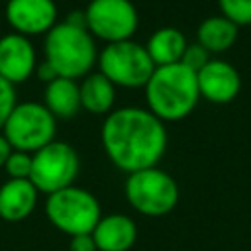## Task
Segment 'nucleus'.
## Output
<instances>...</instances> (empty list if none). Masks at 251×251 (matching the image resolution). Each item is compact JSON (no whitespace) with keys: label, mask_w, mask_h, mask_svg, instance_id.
<instances>
[{"label":"nucleus","mask_w":251,"mask_h":251,"mask_svg":"<svg viewBox=\"0 0 251 251\" xmlns=\"http://www.w3.org/2000/svg\"><path fill=\"white\" fill-rule=\"evenodd\" d=\"M108 159L126 173L157 167L167 149V129L149 110L127 106L112 110L100 131Z\"/></svg>","instance_id":"f257e3e1"},{"label":"nucleus","mask_w":251,"mask_h":251,"mask_svg":"<svg viewBox=\"0 0 251 251\" xmlns=\"http://www.w3.org/2000/svg\"><path fill=\"white\" fill-rule=\"evenodd\" d=\"M145 98L149 112L161 122L182 120L194 110L200 98L196 73L186 69L182 63L155 67L145 84Z\"/></svg>","instance_id":"f03ea898"},{"label":"nucleus","mask_w":251,"mask_h":251,"mask_svg":"<svg viewBox=\"0 0 251 251\" xmlns=\"http://www.w3.org/2000/svg\"><path fill=\"white\" fill-rule=\"evenodd\" d=\"M45 61L63 78L86 76L98 59L94 37L88 29L71 25L67 22L55 24L45 33Z\"/></svg>","instance_id":"7ed1b4c3"},{"label":"nucleus","mask_w":251,"mask_h":251,"mask_svg":"<svg viewBox=\"0 0 251 251\" xmlns=\"http://www.w3.org/2000/svg\"><path fill=\"white\" fill-rule=\"evenodd\" d=\"M45 214L59 231L71 237L90 235L102 218L96 196L75 184L49 194L45 202Z\"/></svg>","instance_id":"20e7f679"},{"label":"nucleus","mask_w":251,"mask_h":251,"mask_svg":"<svg viewBox=\"0 0 251 251\" xmlns=\"http://www.w3.org/2000/svg\"><path fill=\"white\" fill-rule=\"evenodd\" d=\"M126 198L143 216H167L178 204V184L159 167L135 171L127 175Z\"/></svg>","instance_id":"39448f33"},{"label":"nucleus","mask_w":251,"mask_h":251,"mask_svg":"<svg viewBox=\"0 0 251 251\" xmlns=\"http://www.w3.org/2000/svg\"><path fill=\"white\" fill-rule=\"evenodd\" d=\"M55 116L41 102L16 104L2 126V133L16 151L35 153L55 141Z\"/></svg>","instance_id":"423d86ee"},{"label":"nucleus","mask_w":251,"mask_h":251,"mask_svg":"<svg viewBox=\"0 0 251 251\" xmlns=\"http://www.w3.org/2000/svg\"><path fill=\"white\" fill-rule=\"evenodd\" d=\"M100 73L116 86L139 88L145 86L155 71V63L151 61L145 45L126 39L118 43H108L98 55Z\"/></svg>","instance_id":"0eeeda50"},{"label":"nucleus","mask_w":251,"mask_h":251,"mask_svg":"<svg viewBox=\"0 0 251 251\" xmlns=\"http://www.w3.org/2000/svg\"><path fill=\"white\" fill-rule=\"evenodd\" d=\"M78 155L69 143L51 141L33 153L29 180L37 192H45L49 196L67 186H73L78 175Z\"/></svg>","instance_id":"6e6552de"},{"label":"nucleus","mask_w":251,"mask_h":251,"mask_svg":"<svg viewBox=\"0 0 251 251\" xmlns=\"http://www.w3.org/2000/svg\"><path fill=\"white\" fill-rule=\"evenodd\" d=\"M84 14L88 31L108 43L131 39L139 24L131 0H90Z\"/></svg>","instance_id":"1a4fd4ad"},{"label":"nucleus","mask_w":251,"mask_h":251,"mask_svg":"<svg viewBox=\"0 0 251 251\" xmlns=\"http://www.w3.org/2000/svg\"><path fill=\"white\" fill-rule=\"evenodd\" d=\"M6 20L20 35L47 33L57 20V6L53 0H8Z\"/></svg>","instance_id":"9d476101"},{"label":"nucleus","mask_w":251,"mask_h":251,"mask_svg":"<svg viewBox=\"0 0 251 251\" xmlns=\"http://www.w3.org/2000/svg\"><path fill=\"white\" fill-rule=\"evenodd\" d=\"M35 49L25 35L8 33L0 37V76L10 84L25 82L35 73Z\"/></svg>","instance_id":"9b49d317"},{"label":"nucleus","mask_w":251,"mask_h":251,"mask_svg":"<svg viewBox=\"0 0 251 251\" xmlns=\"http://www.w3.org/2000/svg\"><path fill=\"white\" fill-rule=\"evenodd\" d=\"M196 78L200 96L216 104L231 102L241 88V76L237 69L222 59H210L196 73Z\"/></svg>","instance_id":"f8f14e48"},{"label":"nucleus","mask_w":251,"mask_h":251,"mask_svg":"<svg viewBox=\"0 0 251 251\" xmlns=\"http://www.w3.org/2000/svg\"><path fill=\"white\" fill-rule=\"evenodd\" d=\"M98 251H129L137 239V226L126 214L102 216L92 231Z\"/></svg>","instance_id":"ddd939ff"},{"label":"nucleus","mask_w":251,"mask_h":251,"mask_svg":"<svg viewBox=\"0 0 251 251\" xmlns=\"http://www.w3.org/2000/svg\"><path fill=\"white\" fill-rule=\"evenodd\" d=\"M37 188L31 180L10 178L0 186V218L6 222L25 220L37 204Z\"/></svg>","instance_id":"4468645a"},{"label":"nucleus","mask_w":251,"mask_h":251,"mask_svg":"<svg viewBox=\"0 0 251 251\" xmlns=\"http://www.w3.org/2000/svg\"><path fill=\"white\" fill-rule=\"evenodd\" d=\"M186 37L180 29L176 27H159L151 33V37L147 39V53L151 57V61L155 63V67H165V65H175L180 63V57L186 49Z\"/></svg>","instance_id":"2eb2a0df"},{"label":"nucleus","mask_w":251,"mask_h":251,"mask_svg":"<svg viewBox=\"0 0 251 251\" xmlns=\"http://www.w3.org/2000/svg\"><path fill=\"white\" fill-rule=\"evenodd\" d=\"M43 106L55 118H73L80 108V88L73 78H55L45 84Z\"/></svg>","instance_id":"dca6fc26"},{"label":"nucleus","mask_w":251,"mask_h":251,"mask_svg":"<svg viewBox=\"0 0 251 251\" xmlns=\"http://www.w3.org/2000/svg\"><path fill=\"white\" fill-rule=\"evenodd\" d=\"M80 88V108H84L90 114H110L114 100H116V86L98 71L88 73Z\"/></svg>","instance_id":"f3484780"},{"label":"nucleus","mask_w":251,"mask_h":251,"mask_svg":"<svg viewBox=\"0 0 251 251\" xmlns=\"http://www.w3.org/2000/svg\"><path fill=\"white\" fill-rule=\"evenodd\" d=\"M198 43L208 53H222L237 39V25L226 16H210L198 25Z\"/></svg>","instance_id":"a211bd4d"},{"label":"nucleus","mask_w":251,"mask_h":251,"mask_svg":"<svg viewBox=\"0 0 251 251\" xmlns=\"http://www.w3.org/2000/svg\"><path fill=\"white\" fill-rule=\"evenodd\" d=\"M31 161H33V153H25V151H16L12 149L4 169L8 173L10 178H22V180H29L31 175Z\"/></svg>","instance_id":"6ab92c4d"},{"label":"nucleus","mask_w":251,"mask_h":251,"mask_svg":"<svg viewBox=\"0 0 251 251\" xmlns=\"http://www.w3.org/2000/svg\"><path fill=\"white\" fill-rule=\"evenodd\" d=\"M222 16L231 20L235 25L251 24V0H218Z\"/></svg>","instance_id":"aec40b11"},{"label":"nucleus","mask_w":251,"mask_h":251,"mask_svg":"<svg viewBox=\"0 0 251 251\" xmlns=\"http://www.w3.org/2000/svg\"><path fill=\"white\" fill-rule=\"evenodd\" d=\"M208 61H210V53L198 41L196 43H188L186 49H184V53H182V57H180V63L186 69L194 71V73H198Z\"/></svg>","instance_id":"412c9836"},{"label":"nucleus","mask_w":251,"mask_h":251,"mask_svg":"<svg viewBox=\"0 0 251 251\" xmlns=\"http://www.w3.org/2000/svg\"><path fill=\"white\" fill-rule=\"evenodd\" d=\"M16 88L14 84H10L6 78L0 76V129L6 122V118L10 116V112L16 106Z\"/></svg>","instance_id":"4be33fe9"},{"label":"nucleus","mask_w":251,"mask_h":251,"mask_svg":"<svg viewBox=\"0 0 251 251\" xmlns=\"http://www.w3.org/2000/svg\"><path fill=\"white\" fill-rule=\"evenodd\" d=\"M69 251H98V249H96V243H94L92 233H90V235H75V237H71Z\"/></svg>","instance_id":"5701e85b"},{"label":"nucleus","mask_w":251,"mask_h":251,"mask_svg":"<svg viewBox=\"0 0 251 251\" xmlns=\"http://www.w3.org/2000/svg\"><path fill=\"white\" fill-rule=\"evenodd\" d=\"M35 75H37V78L41 80V82H51V80H55V78H59V75H57V71L43 59L41 63H37L35 65Z\"/></svg>","instance_id":"b1692460"},{"label":"nucleus","mask_w":251,"mask_h":251,"mask_svg":"<svg viewBox=\"0 0 251 251\" xmlns=\"http://www.w3.org/2000/svg\"><path fill=\"white\" fill-rule=\"evenodd\" d=\"M65 22H67V24H71V25H76V27H84V29H88L84 10H73V12H69V14H67V18H65Z\"/></svg>","instance_id":"393cba45"},{"label":"nucleus","mask_w":251,"mask_h":251,"mask_svg":"<svg viewBox=\"0 0 251 251\" xmlns=\"http://www.w3.org/2000/svg\"><path fill=\"white\" fill-rule=\"evenodd\" d=\"M10 153H12V145L8 143V139L4 137V133H0V167L6 165Z\"/></svg>","instance_id":"a878e982"},{"label":"nucleus","mask_w":251,"mask_h":251,"mask_svg":"<svg viewBox=\"0 0 251 251\" xmlns=\"http://www.w3.org/2000/svg\"><path fill=\"white\" fill-rule=\"evenodd\" d=\"M6 2H8V0H6Z\"/></svg>","instance_id":"bb28decb"}]
</instances>
